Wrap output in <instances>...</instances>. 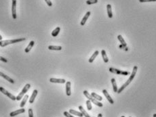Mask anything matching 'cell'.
I'll use <instances>...</instances> for the list:
<instances>
[{
    "label": "cell",
    "instance_id": "obj_40",
    "mask_svg": "<svg viewBox=\"0 0 156 117\" xmlns=\"http://www.w3.org/2000/svg\"></svg>",
    "mask_w": 156,
    "mask_h": 117
},
{
    "label": "cell",
    "instance_id": "obj_15",
    "mask_svg": "<svg viewBox=\"0 0 156 117\" xmlns=\"http://www.w3.org/2000/svg\"><path fill=\"white\" fill-rule=\"evenodd\" d=\"M34 44H35V42L33 41H30L29 43H28V46L25 48V50H24V52L25 53H28V52L31 51V50L32 49V47H33V45H34Z\"/></svg>",
    "mask_w": 156,
    "mask_h": 117
},
{
    "label": "cell",
    "instance_id": "obj_25",
    "mask_svg": "<svg viewBox=\"0 0 156 117\" xmlns=\"http://www.w3.org/2000/svg\"><path fill=\"white\" fill-rule=\"evenodd\" d=\"M60 31H61V28H60V27H57V28H55L52 32V37H57V35H58L59 32H60Z\"/></svg>",
    "mask_w": 156,
    "mask_h": 117
},
{
    "label": "cell",
    "instance_id": "obj_30",
    "mask_svg": "<svg viewBox=\"0 0 156 117\" xmlns=\"http://www.w3.org/2000/svg\"><path fill=\"white\" fill-rule=\"evenodd\" d=\"M28 117H33V110L31 108L28 109Z\"/></svg>",
    "mask_w": 156,
    "mask_h": 117
},
{
    "label": "cell",
    "instance_id": "obj_6",
    "mask_svg": "<svg viewBox=\"0 0 156 117\" xmlns=\"http://www.w3.org/2000/svg\"><path fill=\"white\" fill-rule=\"evenodd\" d=\"M0 91H1L2 94H4V95H5L6 96H8V97L9 99H11L12 100H13V101L16 100V97H15V96L13 95L12 94L9 93L7 90H5L4 88H3V87H0Z\"/></svg>",
    "mask_w": 156,
    "mask_h": 117
},
{
    "label": "cell",
    "instance_id": "obj_14",
    "mask_svg": "<svg viewBox=\"0 0 156 117\" xmlns=\"http://www.w3.org/2000/svg\"><path fill=\"white\" fill-rule=\"evenodd\" d=\"M0 76H1V77H3V78H4L5 79L7 80L8 81H9V83H14V81L12 79H11L10 77H9L8 76H7V75H5V74H4L3 72H0Z\"/></svg>",
    "mask_w": 156,
    "mask_h": 117
},
{
    "label": "cell",
    "instance_id": "obj_13",
    "mask_svg": "<svg viewBox=\"0 0 156 117\" xmlns=\"http://www.w3.org/2000/svg\"><path fill=\"white\" fill-rule=\"evenodd\" d=\"M37 95H38V90L35 89V90L33 91V94H32V95H31V96L30 97V99H29V103L33 104V102H34V101H35V98H36Z\"/></svg>",
    "mask_w": 156,
    "mask_h": 117
},
{
    "label": "cell",
    "instance_id": "obj_12",
    "mask_svg": "<svg viewBox=\"0 0 156 117\" xmlns=\"http://www.w3.org/2000/svg\"><path fill=\"white\" fill-rule=\"evenodd\" d=\"M66 94L67 96H70L71 94V82L67 81L66 83Z\"/></svg>",
    "mask_w": 156,
    "mask_h": 117
},
{
    "label": "cell",
    "instance_id": "obj_5",
    "mask_svg": "<svg viewBox=\"0 0 156 117\" xmlns=\"http://www.w3.org/2000/svg\"><path fill=\"white\" fill-rule=\"evenodd\" d=\"M137 69H138L137 66H134V68H133V70L132 74L130 75V76L129 77V79H128V81H127L126 82V83H125L127 86H128V85L130 84V83L132 82V80L134 79V78L135 77L136 74H137Z\"/></svg>",
    "mask_w": 156,
    "mask_h": 117
},
{
    "label": "cell",
    "instance_id": "obj_36",
    "mask_svg": "<svg viewBox=\"0 0 156 117\" xmlns=\"http://www.w3.org/2000/svg\"><path fill=\"white\" fill-rule=\"evenodd\" d=\"M97 117H103V114H99Z\"/></svg>",
    "mask_w": 156,
    "mask_h": 117
},
{
    "label": "cell",
    "instance_id": "obj_10",
    "mask_svg": "<svg viewBox=\"0 0 156 117\" xmlns=\"http://www.w3.org/2000/svg\"><path fill=\"white\" fill-rule=\"evenodd\" d=\"M50 81L51 83H65L66 81L63 79H56V78H51L50 79Z\"/></svg>",
    "mask_w": 156,
    "mask_h": 117
},
{
    "label": "cell",
    "instance_id": "obj_28",
    "mask_svg": "<svg viewBox=\"0 0 156 117\" xmlns=\"http://www.w3.org/2000/svg\"><path fill=\"white\" fill-rule=\"evenodd\" d=\"M98 2V0H88L86 1V4L88 5H92L96 4Z\"/></svg>",
    "mask_w": 156,
    "mask_h": 117
},
{
    "label": "cell",
    "instance_id": "obj_16",
    "mask_svg": "<svg viewBox=\"0 0 156 117\" xmlns=\"http://www.w3.org/2000/svg\"><path fill=\"white\" fill-rule=\"evenodd\" d=\"M107 14L109 18H111L113 17V12L111 9V5L110 4L107 5Z\"/></svg>",
    "mask_w": 156,
    "mask_h": 117
},
{
    "label": "cell",
    "instance_id": "obj_22",
    "mask_svg": "<svg viewBox=\"0 0 156 117\" xmlns=\"http://www.w3.org/2000/svg\"><path fill=\"white\" fill-rule=\"evenodd\" d=\"M91 95L95 99H96V100H98V101H102L103 100V98L99 95H98V94H96V93H94V92H92V94H91Z\"/></svg>",
    "mask_w": 156,
    "mask_h": 117
},
{
    "label": "cell",
    "instance_id": "obj_32",
    "mask_svg": "<svg viewBox=\"0 0 156 117\" xmlns=\"http://www.w3.org/2000/svg\"><path fill=\"white\" fill-rule=\"evenodd\" d=\"M119 49H122V50H126V51H128V47L123 46V45H122V44L119 46Z\"/></svg>",
    "mask_w": 156,
    "mask_h": 117
},
{
    "label": "cell",
    "instance_id": "obj_26",
    "mask_svg": "<svg viewBox=\"0 0 156 117\" xmlns=\"http://www.w3.org/2000/svg\"><path fill=\"white\" fill-rule=\"evenodd\" d=\"M118 40L119 41V42L121 43V44L122 45H123V46H125V47H126V45H127V44H126V43L125 41V40L123 39V38L122 37V35H118Z\"/></svg>",
    "mask_w": 156,
    "mask_h": 117
},
{
    "label": "cell",
    "instance_id": "obj_8",
    "mask_svg": "<svg viewBox=\"0 0 156 117\" xmlns=\"http://www.w3.org/2000/svg\"><path fill=\"white\" fill-rule=\"evenodd\" d=\"M103 94L104 95V96L106 97V98H107V99L109 101V102L110 104H114V101L113 99L111 98V97L109 95V94H108V92H107V91L106 90V89H103Z\"/></svg>",
    "mask_w": 156,
    "mask_h": 117
},
{
    "label": "cell",
    "instance_id": "obj_19",
    "mask_svg": "<svg viewBox=\"0 0 156 117\" xmlns=\"http://www.w3.org/2000/svg\"><path fill=\"white\" fill-rule=\"evenodd\" d=\"M99 51H95V53L92 54V56L90 57V58L89 59V60H88L89 61V62H90V63H92L95 60V58L99 55Z\"/></svg>",
    "mask_w": 156,
    "mask_h": 117
},
{
    "label": "cell",
    "instance_id": "obj_24",
    "mask_svg": "<svg viewBox=\"0 0 156 117\" xmlns=\"http://www.w3.org/2000/svg\"><path fill=\"white\" fill-rule=\"evenodd\" d=\"M28 98V95H26L24 97L23 99L22 102H20V108H23L24 106H25V104L27 102V101Z\"/></svg>",
    "mask_w": 156,
    "mask_h": 117
},
{
    "label": "cell",
    "instance_id": "obj_9",
    "mask_svg": "<svg viewBox=\"0 0 156 117\" xmlns=\"http://www.w3.org/2000/svg\"><path fill=\"white\" fill-rule=\"evenodd\" d=\"M24 112H25V110H24V108H20V109H19V110H16V111L12 112L9 114V116L12 117H15V116H16V115H18V114H20L24 113Z\"/></svg>",
    "mask_w": 156,
    "mask_h": 117
},
{
    "label": "cell",
    "instance_id": "obj_17",
    "mask_svg": "<svg viewBox=\"0 0 156 117\" xmlns=\"http://www.w3.org/2000/svg\"><path fill=\"white\" fill-rule=\"evenodd\" d=\"M69 113H70V114H73V115H76V116H77V117H83V114H82V113L81 112H77V111L74 110H73V109L69 110Z\"/></svg>",
    "mask_w": 156,
    "mask_h": 117
},
{
    "label": "cell",
    "instance_id": "obj_21",
    "mask_svg": "<svg viewBox=\"0 0 156 117\" xmlns=\"http://www.w3.org/2000/svg\"><path fill=\"white\" fill-rule=\"evenodd\" d=\"M48 50H56V51H60L62 50L61 46H55V45H50L48 46Z\"/></svg>",
    "mask_w": 156,
    "mask_h": 117
},
{
    "label": "cell",
    "instance_id": "obj_1",
    "mask_svg": "<svg viewBox=\"0 0 156 117\" xmlns=\"http://www.w3.org/2000/svg\"><path fill=\"white\" fill-rule=\"evenodd\" d=\"M25 38H19V39H11V40H4V41H0V46L2 47H5L8 45L9 44H13L16 43L22 42L25 41Z\"/></svg>",
    "mask_w": 156,
    "mask_h": 117
},
{
    "label": "cell",
    "instance_id": "obj_39",
    "mask_svg": "<svg viewBox=\"0 0 156 117\" xmlns=\"http://www.w3.org/2000/svg\"><path fill=\"white\" fill-rule=\"evenodd\" d=\"M124 117V116H122V117Z\"/></svg>",
    "mask_w": 156,
    "mask_h": 117
},
{
    "label": "cell",
    "instance_id": "obj_4",
    "mask_svg": "<svg viewBox=\"0 0 156 117\" xmlns=\"http://www.w3.org/2000/svg\"><path fill=\"white\" fill-rule=\"evenodd\" d=\"M109 70L112 72V73H114V74H116V75H130V72H128V71H122V70H118V69H116V68H109Z\"/></svg>",
    "mask_w": 156,
    "mask_h": 117
},
{
    "label": "cell",
    "instance_id": "obj_27",
    "mask_svg": "<svg viewBox=\"0 0 156 117\" xmlns=\"http://www.w3.org/2000/svg\"><path fill=\"white\" fill-rule=\"evenodd\" d=\"M86 106H87V108H88V110H92V104H91V101L89 100V99H88L87 101H86Z\"/></svg>",
    "mask_w": 156,
    "mask_h": 117
},
{
    "label": "cell",
    "instance_id": "obj_20",
    "mask_svg": "<svg viewBox=\"0 0 156 117\" xmlns=\"http://www.w3.org/2000/svg\"><path fill=\"white\" fill-rule=\"evenodd\" d=\"M111 83H112V85H113V91L117 93L118 92V86H117V83H116V81H115V79H111Z\"/></svg>",
    "mask_w": 156,
    "mask_h": 117
},
{
    "label": "cell",
    "instance_id": "obj_37",
    "mask_svg": "<svg viewBox=\"0 0 156 117\" xmlns=\"http://www.w3.org/2000/svg\"><path fill=\"white\" fill-rule=\"evenodd\" d=\"M0 41H2V37L0 35Z\"/></svg>",
    "mask_w": 156,
    "mask_h": 117
},
{
    "label": "cell",
    "instance_id": "obj_18",
    "mask_svg": "<svg viewBox=\"0 0 156 117\" xmlns=\"http://www.w3.org/2000/svg\"><path fill=\"white\" fill-rule=\"evenodd\" d=\"M101 55H102V57H103V61H104L105 63H107V62H109V59H108V57L107 56L106 52L104 51V50H103L101 51Z\"/></svg>",
    "mask_w": 156,
    "mask_h": 117
},
{
    "label": "cell",
    "instance_id": "obj_29",
    "mask_svg": "<svg viewBox=\"0 0 156 117\" xmlns=\"http://www.w3.org/2000/svg\"><path fill=\"white\" fill-rule=\"evenodd\" d=\"M126 87H127V85L125 84V83H124V84H123V85H122V87H120V88H119V89L118 90V92H117V93H118V94H120V93H122V91H123V89H125V88H126Z\"/></svg>",
    "mask_w": 156,
    "mask_h": 117
},
{
    "label": "cell",
    "instance_id": "obj_35",
    "mask_svg": "<svg viewBox=\"0 0 156 117\" xmlns=\"http://www.w3.org/2000/svg\"><path fill=\"white\" fill-rule=\"evenodd\" d=\"M0 61H2V62H8V60L6 59V58H5L4 57H1L0 56Z\"/></svg>",
    "mask_w": 156,
    "mask_h": 117
},
{
    "label": "cell",
    "instance_id": "obj_38",
    "mask_svg": "<svg viewBox=\"0 0 156 117\" xmlns=\"http://www.w3.org/2000/svg\"><path fill=\"white\" fill-rule=\"evenodd\" d=\"M153 117H156V114H153Z\"/></svg>",
    "mask_w": 156,
    "mask_h": 117
},
{
    "label": "cell",
    "instance_id": "obj_23",
    "mask_svg": "<svg viewBox=\"0 0 156 117\" xmlns=\"http://www.w3.org/2000/svg\"><path fill=\"white\" fill-rule=\"evenodd\" d=\"M78 108L80 109V112L82 113V114H83V116H84L85 117H90V116L88 114V113L86 112V111H85V110L84 109V108L81 106H80Z\"/></svg>",
    "mask_w": 156,
    "mask_h": 117
},
{
    "label": "cell",
    "instance_id": "obj_31",
    "mask_svg": "<svg viewBox=\"0 0 156 117\" xmlns=\"http://www.w3.org/2000/svg\"><path fill=\"white\" fill-rule=\"evenodd\" d=\"M63 114H64V115H65L66 117H74L73 116L71 115V114H70L69 112H64Z\"/></svg>",
    "mask_w": 156,
    "mask_h": 117
},
{
    "label": "cell",
    "instance_id": "obj_7",
    "mask_svg": "<svg viewBox=\"0 0 156 117\" xmlns=\"http://www.w3.org/2000/svg\"><path fill=\"white\" fill-rule=\"evenodd\" d=\"M16 0H12V18L14 19L16 18Z\"/></svg>",
    "mask_w": 156,
    "mask_h": 117
},
{
    "label": "cell",
    "instance_id": "obj_34",
    "mask_svg": "<svg viewBox=\"0 0 156 117\" xmlns=\"http://www.w3.org/2000/svg\"><path fill=\"white\" fill-rule=\"evenodd\" d=\"M140 2L143 3V2H151V1H156V0H139Z\"/></svg>",
    "mask_w": 156,
    "mask_h": 117
},
{
    "label": "cell",
    "instance_id": "obj_2",
    "mask_svg": "<svg viewBox=\"0 0 156 117\" xmlns=\"http://www.w3.org/2000/svg\"><path fill=\"white\" fill-rule=\"evenodd\" d=\"M84 95H85V97L87 98L89 100L91 101V102H92L93 104H95V105H96V106H98L99 107H103V104L101 103V102H99V101H98V100H96V99H95L92 95H91V94H90L86 90L85 91H84Z\"/></svg>",
    "mask_w": 156,
    "mask_h": 117
},
{
    "label": "cell",
    "instance_id": "obj_33",
    "mask_svg": "<svg viewBox=\"0 0 156 117\" xmlns=\"http://www.w3.org/2000/svg\"><path fill=\"white\" fill-rule=\"evenodd\" d=\"M45 1L46 2V4L48 6H50V7H51L52 5V1H50V0H45Z\"/></svg>",
    "mask_w": 156,
    "mask_h": 117
},
{
    "label": "cell",
    "instance_id": "obj_3",
    "mask_svg": "<svg viewBox=\"0 0 156 117\" xmlns=\"http://www.w3.org/2000/svg\"><path fill=\"white\" fill-rule=\"evenodd\" d=\"M30 87H31V85L30 84H28H28L25 85V86L24 87V88L23 89V90L21 91V92L18 95V96H16V100L20 101L21 99L23 98V97L24 95V94L27 92V91L30 89Z\"/></svg>",
    "mask_w": 156,
    "mask_h": 117
},
{
    "label": "cell",
    "instance_id": "obj_11",
    "mask_svg": "<svg viewBox=\"0 0 156 117\" xmlns=\"http://www.w3.org/2000/svg\"><path fill=\"white\" fill-rule=\"evenodd\" d=\"M90 14H91V12H87V13L85 14V16H84V18H82L80 24L81 26H84V25L85 24V22H86V21H87V20L88 19L89 16H90Z\"/></svg>",
    "mask_w": 156,
    "mask_h": 117
}]
</instances>
